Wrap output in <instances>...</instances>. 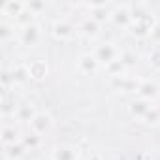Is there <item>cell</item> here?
Returning a JSON list of instances; mask_svg holds the SVG:
<instances>
[{
  "mask_svg": "<svg viewBox=\"0 0 160 160\" xmlns=\"http://www.w3.org/2000/svg\"><path fill=\"white\" fill-rule=\"evenodd\" d=\"M92 55L98 58V62H100L102 66H109V64L121 60V55H122V53H121V49H119L113 42H106V43H100V45L94 49Z\"/></svg>",
  "mask_w": 160,
  "mask_h": 160,
  "instance_id": "6da1fadb",
  "label": "cell"
},
{
  "mask_svg": "<svg viewBox=\"0 0 160 160\" xmlns=\"http://www.w3.org/2000/svg\"><path fill=\"white\" fill-rule=\"evenodd\" d=\"M42 40H43V30L38 23L27 25L19 30V42L27 47H36L42 43Z\"/></svg>",
  "mask_w": 160,
  "mask_h": 160,
  "instance_id": "7a4b0ae2",
  "label": "cell"
},
{
  "mask_svg": "<svg viewBox=\"0 0 160 160\" xmlns=\"http://www.w3.org/2000/svg\"><path fill=\"white\" fill-rule=\"evenodd\" d=\"M53 126H55V121H53V117H51L47 111H38L36 117L30 121L32 132L38 134V136H42V138H43L45 134H49V132L53 130Z\"/></svg>",
  "mask_w": 160,
  "mask_h": 160,
  "instance_id": "3957f363",
  "label": "cell"
},
{
  "mask_svg": "<svg viewBox=\"0 0 160 160\" xmlns=\"http://www.w3.org/2000/svg\"><path fill=\"white\" fill-rule=\"evenodd\" d=\"M100 68H102V64L98 62V58L92 53H85L77 60V70L81 73H85V75H94Z\"/></svg>",
  "mask_w": 160,
  "mask_h": 160,
  "instance_id": "277c9868",
  "label": "cell"
},
{
  "mask_svg": "<svg viewBox=\"0 0 160 160\" xmlns=\"http://www.w3.org/2000/svg\"><path fill=\"white\" fill-rule=\"evenodd\" d=\"M73 34H75V28H73V25H72L70 21L58 19V21L53 23V36H55L57 40L66 42V40H72Z\"/></svg>",
  "mask_w": 160,
  "mask_h": 160,
  "instance_id": "5b68a950",
  "label": "cell"
},
{
  "mask_svg": "<svg viewBox=\"0 0 160 160\" xmlns=\"http://www.w3.org/2000/svg\"><path fill=\"white\" fill-rule=\"evenodd\" d=\"M21 139H23V134H21L19 124H15V122L13 124H4V128H2V143L6 147L21 143Z\"/></svg>",
  "mask_w": 160,
  "mask_h": 160,
  "instance_id": "8992f818",
  "label": "cell"
},
{
  "mask_svg": "<svg viewBox=\"0 0 160 160\" xmlns=\"http://www.w3.org/2000/svg\"><path fill=\"white\" fill-rule=\"evenodd\" d=\"M25 68H27V72H28V77H30V79H36V81H42V79H45L47 73H49V68H47L45 60H40V58L30 60Z\"/></svg>",
  "mask_w": 160,
  "mask_h": 160,
  "instance_id": "52a82bcc",
  "label": "cell"
},
{
  "mask_svg": "<svg viewBox=\"0 0 160 160\" xmlns=\"http://www.w3.org/2000/svg\"><path fill=\"white\" fill-rule=\"evenodd\" d=\"M53 160H81L79 158V149L73 145H58L51 152Z\"/></svg>",
  "mask_w": 160,
  "mask_h": 160,
  "instance_id": "ba28073f",
  "label": "cell"
},
{
  "mask_svg": "<svg viewBox=\"0 0 160 160\" xmlns=\"http://www.w3.org/2000/svg\"><path fill=\"white\" fill-rule=\"evenodd\" d=\"M111 21L117 27H130L132 25V10H130V6H117L111 12Z\"/></svg>",
  "mask_w": 160,
  "mask_h": 160,
  "instance_id": "9c48e42d",
  "label": "cell"
},
{
  "mask_svg": "<svg viewBox=\"0 0 160 160\" xmlns=\"http://www.w3.org/2000/svg\"><path fill=\"white\" fill-rule=\"evenodd\" d=\"M138 94H139V98L152 102L154 98H158L160 91H158V85H156L154 81H149V79H147V81H141V83H139V87H138Z\"/></svg>",
  "mask_w": 160,
  "mask_h": 160,
  "instance_id": "30bf717a",
  "label": "cell"
},
{
  "mask_svg": "<svg viewBox=\"0 0 160 160\" xmlns=\"http://www.w3.org/2000/svg\"><path fill=\"white\" fill-rule=\"evenodd\" d=\"M152 108V102H149V100H143V98H138V100H134L132 104H130V115L132 117H136V119H141L143 121V117L149 113V109Z\"/></svg>",
  "mask_w": 160,
  "mask_h": 160,
  "instance_id": "8fae6325",
  "label": "cell"
},
{
  "mask_svg": "<svg viewBox=\"0 0 160 160\" xmlns=\"http://www.w3.org/2000/svg\"><path fill=\"white\" fill-rule=\"evenodd\" d=\"M36 113H38V111L34 109L32 104H25V106H19V108H17L13 119L19 121V122H28V124H30V121L36 117Z\"/></svg>",
  "mask_w": 160,
  "mask_h": 160,
  "instance_id": "7c38bea8",
  "label": "cell"
},
{
  "mask_svg": "<svg viewBox=\"0 0 160 160\" xmlns=\"http://www.w3.org/2000/svg\"><path fill=\"white\" fill-rule=\"evenodd\" d=\"M81 32H83V36H87V38H96V36L100 34V23L94 21L92 17H89V19H85V21L81 23Z\"/></svg>",
  "mask_w": 160,
  "mask_h": 160,
  "instance_id": "4fadbf2b",
  "label": "cell"
},
{
  "mask_svg": "<svg viewBox=\"0 0 160 160\" xmlns=\"http://www.w3.org/2000/svg\"><path fill=\"white\" fill-rule=\"evenodd\" d=\"M25 8H27V4L25 2H6L4 4V8H2V13L4 15H8V17H19L23 12H25Z\"/></svg>",
  "mask_w": 160,
  "mask_h": 160,
  "instance_id": "5bb4252c",
  "label": "cell"
},
{
  "mask_svg": "<svg viewBox=\"0 0 160 160\" xmlns=\"http://www.w3.org/2000/svg\"><path fill=\"white\" fill-rule=\"evenodd\" d=\"M21 143L25 145V149H27V151H28V149H30V151H36V149H40V147H42L43 138H42V136H38V134H34V132H30V134L23 136Z\"/></svg>",
  "mask_w": 160,
  "mask_h": 160,
  "instance_id": "9a60e30c",
  "label": "cell"
},
{
  "mask_svg": "<svg viewBox=\"0 0 160 160\" xmlns=\"http://www.w3.org/2000/svg\"><path fill=\"white\" fill-rule=\"evenodd\" d=\"M25 152H27V149H25V145H23V143H15V145H12V147H8V151H6V158H13V160H21V158L25 156Z\"/></svg>",
  "mask_w": 160,
  "mask_h": 160,
  "instance_id": "2e32d148",
  "label": "cell"
},
{
  "mask_svg": "<svg viewBox=\"0 0 160 160\" xmlns=\"http://www.w3.org/2000/svg\"><path fill=\"white\" fill-rule=\"evenodd\" d=\"M0 38H2V42H4V43H8V42H10V38H15V27L4 21L2 25H0Z\"/></svg>",
  "mask_w": 160,
  "mask_h": 160,
  "instance_id": "e0dca14e",
  "label": "cell"
},
{
  "mask_svg": "<svg viewBox=\"0 0 160 160\" xmlns=\"http://www.w3.org/2000/svg\"><path fill=\"white\" fill-rule=\"evenodd\" d=\"M143 122H145V124H151V126L158 124V122H160V108L152 106V108L149 109V113L143 117Z\"/></svg>",
  "mask_w": 160,
  "mask_h": 160,
  "instance_id": "ac0fdd59",
  "label": "cell"
},
{
  "mask_svg": "<svg viewBox=\"0 0 160 160\" xmlns=\"http://www.w3.org/2000/svg\"><path fill=\"white\" fill-rule=\"evenodd\" d=\"M106 70L109 72V75H113V77H121V73L124 72V64H122V60H117V62L106 66Z\"/></svg>",
  "mask_w": 160,
  "mask_h": 160,
  "instance_id": "d6986e66",
  "label": "cell"
},
{
  "mask_svg": "<svg viewBox=\"0 0 160 160\" xmlns=\"http://www.w3.org/2000/svg\"><path fill=\"white\" fill-rule=\"evenodd\" d=\"M45 8H47V4H43V2H27V10L32 12L34 15H38V13L43 12Z\"/></svg>",
  "mask_w": 160,
  "mask_h": 160,
  "instance_id": "ffe728a7",
  "label": "cell"
},
{
  "mask_svg": "<svg viewBox=\"0 0 160 160\" xmlns=\"http://www.w3.org/2000/svg\"><path fill=\"white\" fill-rule=\"evenodd\" d=\"M151 64L154 68H160V49H154L152 55H151Z\"/></svg>",
  "mask_w": 160,
  "mask_h": 160,
  "instance_id": "44dd1931",
  "label": "cell"
},
{
  "mask_svg": "<svg viewBox=\"0 0 160 160\" xmlns=\"http://www.w3.org/2000/svg\"><path fill=\"white\" fill-rule=\"evenodd\" d=\"M149 36H151L156 43H160V23H158V25H154V28L151 30V34H149Z\"/></svg>",
  "mask_w": 160,
  "mask_h": 160,
  "instance_id": "7402d4cb",
  "label": "cell"
},
{
  "mask_svg": "<svg viewBox=\"0 0 160 160\" xmlns=\"http://www.w3.org/2000/svg\"><path fill=\"white\" fill-rule=\"evenodd\" d=\"M4 160H13V158H4Z\"/></svg>",
  "mask_w": 160,
  "mask_h": 160,
  "instance_id": "603a6c76",
  "label": "cell"
},
{
  "mask_svg": "<svg viewBox=\"0 0 160 160\" xmlns=\"http://www.w3.org/2000/svg\"><path fill=\"white\" fill-rule=\"evenodd\" d=\"M45 160H53V158H45Z\"/></svg>",
  "mask_w": 160,
  "mask_h": 160,
  "instance_id": "cb8c5ba5",
  "label": "cell"
},
{
  "mask_svg": "<svg viewBox=\"0 0 160 160\" xmlns=\"http://www.w3.org/2000/svg\"><path fill=\"white\" fill-rule=\"evenodd\" d=\"M158 21H160V15H158Z\"/></svg>",
  "mask_w": 160,
  "mask_h": 160,
  "instance_id": "d4e9b609",
  "label": "cell"
}]
</instances>
